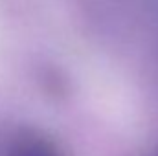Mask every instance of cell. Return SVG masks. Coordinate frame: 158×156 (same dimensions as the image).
Here are the masks:
<instances>
[{
  "label": "cell",
  "mask_w": 158,
  "mask_h": 156,
  "mask_svg": "<svg viewBox=\"0 0 158 156\" xmlns=\"http://www.w3.org/2000/svg\"><path fill=\"white\" fill-rule=\"evenodd\" d=\"M7 156H64V153L40 134H24L13 142Z\"/></svg>",
  "instance_id": "1"
},
{
  "label": "cell",
  "mask_w": 158,
  "mask_h": 156,
  "mask_svg": "<svg viewBox=\"0 0 158 156\" xmlns=\"http://www.w3.org/2000/svg\"><path fill=\"white\" fill-rule=\"evenodd\" d=\"M151 156H158V151H156V153H155V154H151Z\"/></svg>",
  "instance_id": "2"
}]
</instances>
